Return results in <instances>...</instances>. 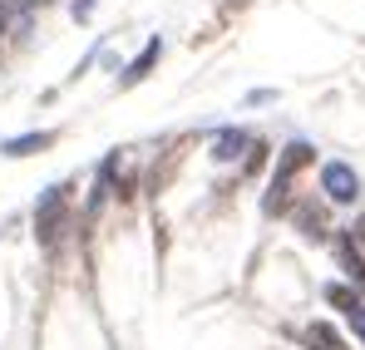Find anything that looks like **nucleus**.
Returning a JSON list of instances; mask_svg holds the SVG:
<instances>
[{
  "label": "nucleus",
  "mask_w": 365,
  "mask_h": 350,
  "mask_svg": "<svg viewBox=\"0 0 365 350\" xmlns=\"http://www.w3.org/2000/svg\"><path fill=\"white\" fill-rule=\"evenodd\" d=\"M351 331H356V336H361V341H365V301H361V306H356V311H351Z\"/></svg>",
  "instance_id": "obj_11"
},
{
  "label": "nucleus",
  "mask_w": 365,
  "mask_h": 350,
  "mask_svg": "<svg viewBox=\"0 0 365 350\" xmlns=\"http://www.w3.org/2000/svg\"><path fill=\"white\" fill-rule=\"evenodd\" d=\"M302 341H306V350H351L346 341H341V331H336V326H326V321H311Z\"/></svg>",
  "instance_id": "obj_8"
},
{
  "label": "nucleus",
  "mask_w": 365,
  "mask_h": 350,
  "mask_svg": "<svg viewBox=\"0 0 365 350\" xmlns=\"http://www.w3.org/2000/svg\"><path fill=\"white\" fill-rule=\"evenodd\" d=\"M50 143H55V133H20V138L0 143V153L5 158H30V153H45Z\"/></svg>",
  "instance_id": "obj_7"
},
{
  "label": "nucleus",
  "mask_w": 365,
  "mask_h": 350,
  "mask_svg": "<svg viewBox=\"0 0 365 350\" xmlns=\"http://www.w3.org/2000/svg\"><path fill=\"white\" fill-rule=\"evenodd\" d=\"M321 192H326V202L351 207V202L361 197V177H356L351 163H326V168H321Z\"/></svg>",
  "instance_id": "obj_3"
},
{
  "label": "nucleus",
  "mask_w": 365,
  "mask_h": 350,
  "mask_svg": "<svg viewBox=\"0 0 365 350\" xmlns=\"http://www.w3.org/2000/svg\"><path fill=\"white\" fill-rule=\"evenodd\" d=\"M158 55H163V45H158V40H148V45H143V55H138L133 64H128V69H123L119 84H138V79H143V74H148V69L158 64Z\"/></svg>",
  "instance_id": "obj_9"
},
{
  "label": "nucleus",
  "mask_w": 365,
  "mask_h": 350,
  "mask_svg": "<svg viewBox=\"0 0 365 350\" xmlns=\"http://www.w3.org/2000/svg\"><path fill=\"white\" fill-rule=\"evenodd\" d=\"M336 262H341V272L365 292V257H361V247H356V237H351V232L336 237Z\"/></svg>",
  "instance_id": "obj_4"
},
{
  "label": "nucleus",
  "mask_w": 365,
  "mask_h": 350,
  "mask_svg": "<svg viewBox=\"0 0 365 350\" xmlns=\"http://www.w3.org/2000/svg\"><path fill=\"white\" fill-rule=\"evenodd\" d=\"M292 222L302 227V237H311V242H321V237H326V207L306 197V202H297V207H292Z\"/></svg>",
  "instance_id": "obj_5"
},
{
  "label": "nucleus",
  "mask_w": 365,
  "mask_h": 350,
  "mask_svg": "<svg viewBox=\"0 0 365 350\" xmlns=\"http://www.w3.org/2000/svg\"><path fill=\"white\" fill-rule=\"evenodd\" d=\"M326 301H331L336 311H346V316H351V311L361 306L365 296H361V287H346V282H326Z\"/></svg>",
  "instance_id": "obj_10"
},
{
  "label": "nucleus",
  "mask_w": 365,
  "mask_h": 350,
  "mask_svg": "<svg viewBox=\"0 0 365 350\" xmlns=\"http://www.w3.org/2000/svg\"><path fill=\"white\" fill-rule=\"evenodd\" d=\"M316 163V148L311 143H287L282 148V158H277V173H272V187H267V197H262V212L267 217H277V212H287V202H292V182L306 173Z\"/></svg>",
  "instance_id": "obj_1"
},
{
  "label": "nucleus",
  "mask_w": 365,
  "mask_h": 350,
  "mask_svg": "<svg viewBox=\"0 0 365 350\" xmlns=\"http://www.w3.org/2000/svg\"><path fill=\"white\" fill-rule=\"evenodd\" d=\"M252 143H257V138H252L247 128H222L217 143H212V158H217V163H232V158H242Z\"/></svg>",
  "instance_id": "obj_6"
},
{
  "label": "nucleus",
  "mask_w": 365,
  "mask_h": 350,
  "mask_svg": "<svg viewBox=\"0 0 365 350\" xmlns=\"http://www.w3.org/2000/svg\"><path fill=\"white\" fill-rule=\"evenodd\" d=\"M94 5H99V0H74V20H89V15H94Z\"/></svg>",
  "instance_id": "obj_12"
},
{
  "label": "nucleus",
  "mask_w": 365,
  "mask_h": 350,
  "mask_svg": "<svg viewBox=\"0 0 365 350\" xmlns=\"http://www.w3.org/2000/svg\"><path fill=\"white\" fill-rule=\"evenodd\" d=\"M64 227H69V182H55V187H45L40 202H35V237H40V247L55 252Z\"/></svg>",
  "instance_id": "obj_2"
},
{
  "label": "nucleus",
  "mask_w": 365,
  "mask_h": 350,
  "mask_svg": "<svg viewBox=\"0 0 365 350\" xmlns=\"http://www.w3.org/2000/svg\"><path fill=\"white\" fill-rule=\"evenodd\" d=\"M267 99H277V89H252L247 94V104H267Z\"/></svg>",
  "instance_id": "obj_13"
}]
</instances>
